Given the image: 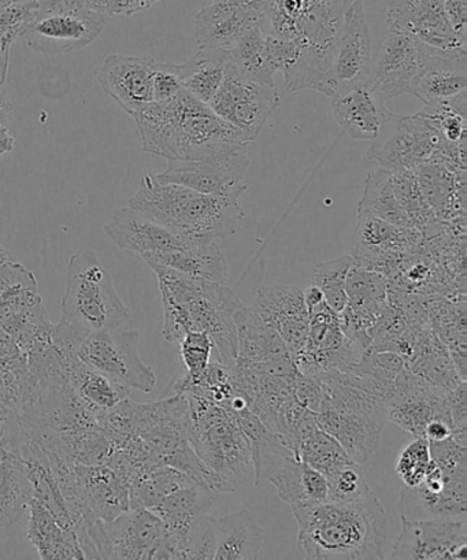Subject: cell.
<instances>
[{"label":"cell","mask_w":467,"mask_h":560,"mask_svg":"<svg viewBox=\"0 0 467 560\" xmlns=\"http://www.w3.org/2000/svg\"><path fill=\"white\" fill-rule=\"evenodd\" d=\"M350 2H354V0H350Z\"/></svg>","instance_id":"6125c7cd"},{"label":"cell","mask_w":467,"mask_h":560,"mask_svg":"<svg viewBox=\"0 0 467 560\" xmlns=\"http://www.w3.org/2000/svg\"><path fill=\"white\" fill-rule=\"evenodd\" d=\"M358 211H366L389 224L400 228H412L404 209L400 208L393 188V173L384 168L369 167L362 199ZM416 230V228H415Z\"/></svg>","instance_id":"b9f144b4"},{"label":"cell","mask_w":467,"mask_h":560,"mask_svg":"<svg viewBox=\"0 0 467 560\" xmlns=\"http://www.w3.org/2000/svg\"><path fill=\"white\" fill-rule=\"evenodd\" d=\"M75 535L85 559L140 560L152 559L165 525L149 509H129L105 522H80Z\"/></svg>","instance_id":"52a82bcc"},{"label":"cell","mask_w":467,"mask_h":560,"mask_svg":"<svg viewBox=\"0 0 467 560\" xmlns=\"http://www.w3.org/2000/svg\"><path fill=\"white\" fill-rule=\"evenodd\" d=\"M19 355L21 350L17 342L0 326V359H13Z\"/></svg>","instance_id":"9f6ffc18"},{"label":"cell","mask_w":467,"mask_h":560,"mask_svg":"<svg viewBox=\"0 0 467 560\" xmlns=\"http://www.w3.org/2000/svg\"><path fill=\"white\" fill-rule=\"evenodd\" d=\"M147 264L166 266L180 273L197 277V279L226 284L227 260L221 247L215 242L195 244L176 252L141 257Z\"/></svg>","instance_id":"e575fe53"},{"label":"cell","mask_w":467,"mask_h":560,"mask_svg":"<svg viewBox=\"0 0 467 560\" xmlns=\"http://www.w3.org/2000/svg\"><path fill=\"white\" fill-rule=\"evenodd\" d=\"M215 498L217 493L213 489L205 483H197V486L177 489L151 509L164 522L166 535L176 542L182 559H186L184 542H186L187 533L197 524L200 516L208 514Z\"/></svg>","instance_id":"4316f807"},{"label":"cell","mask_w":467,"mask_h":560,"mask_svg":"<svg viewBox=\"0 0 467 560\" xmlns=\"http://www.w3.org/2000/svg\"><path fill=\"white\" fill-rule=\"evenodd\" d=\"M377 136V141L367 150L365 160L371 167L390 173L412 171L431 161L439 150L436 133L428 127L425 119L416 116H393Z\"/></svg>","instance_id":"4fadbf2b"},{"label":"cell","mask_w":467,"mask_h":560,"mask_svg":"<svg viewBox=\"0 0 467 560\" xmlns=\"http://www.w3.org/2000/svg\"><path fill=\"white\" fill-rule=\"evenodd\" d=\"M317 421L319 429L338 440L352 462L363 465L378 448L385 423L388 421V410H322L317 415Z\"/></svg>","instance_id":"44dd1931"},{"label":"cell","mask_w":467,"mask_h":560,"mask_svg":"<svg viewBox=\"0 0 467 560\" xmlns=\"http://www.w3.org/2000/svg\"><path fill=\"white\" fill-rule=\"evenodd\" d=\"M68 384L84 404L94 411L113 409L129 398V390L119 387L105 374L75 357L70 363Z\"/></svg>","instance_id":"ab89813d"},{"label":"cell","mask_w":467,"mask_h":560,"mask_svg":"<svg viewBox=\"0 0 467 560\" xmlns=\"http://www.w3.org/2000/svg\"><path fill=\"white\" fill-rule=\"evenodd\" d=\"M183 90L180 65L155 62L152 78V96L155 103H165L180 94Z\"/></svg>","instance_id":"816d5d0a"},{"label":"cell","mask_w":467,"mask_h":560,"mask_svg":"<svg viewBox=\"0 0 467 560\" xmlns=\"http://www.w3.org/2000/svg\"><path fill=\"white\" fill-rule=\"evenodd\" d=\"M246 436L252 462L255 487H259L265 480H269L280 469L288 456L293 455L275 432H271L254 412L246 410L233 415Z\"/></svg>","instance_id":"836d02e7"},{"label":"cell","mask_w":467,"mask_h":560,"mask_svg":"<svg viewBox=\"0 0 467 560\" xmlns=\"http://www.w3.org/2000/svg\"><path fill=\"white\" fill-rule=\"evenodd\" d=\"M246 189L242 184L224 194H200L147 174L128 208L195 246L236 235L244 219L238 200Z\"/></svg>","instance_id":"7a4b0ae2"},{"label":"cell","mask_w":467,"mask_h":560,"mask_svg":"<svg viewBox=\"0 0 467 560\" xmlns=\"http://www.w3.org/2000/svg\"><path fill=\"white\" fill-rule=\"evenodd\" d=\"M253 308L266 325L279 334L292 359L295 358L306 345L310 328L303 291L287 285L262 288Z\"/></svg>","instance_id":"ffe728a7"},{"label":"cell","mask_w":467,"mask_h":560,"mask_svg":"<svg viewBox=\"0 0 467 560\" xmlns=\"http://www.w3.org/2000/svg\"><path fill=\"white\" fill-rule=\"evenodd\" d=\"M372 61L371 31L365 7L363 0H354L341 21L325 95L332 97L341 91L365 84Z\"/></svg>","instance_id":"9a60e30c"},{"label":"cell","mask_w":467,"mask_h":560,"mask_svg":"<svg viewBox=\"0 0 467 560\" xmlns=\"http://www.w3.org/2000/svg\"><path fill=\"white\" fill-rule=\"evenodd\" d=\"M401 520L467 521V493H432L420 486L400 492Z\"/></svg>","instance_id":"74e56055"},{"label":"cell","mask_w":467,"mask_h":560,"mask_svg":"<svg viewBox=\"0 0 467 560\" xmlns=\"http://www.w3.org/2000/svg\"><path fill=\"white\" fill-rule=\"evenodd\" d=\"M34 442L70 464L81 466L105 464L113 451L110 440L97 428L42 433Z\"/></svg>","instance_id":"1f68e13d"},{"label":"cell","mask_w":467,"mask_h":560,"mask_svg":"<svg viewBox=\"0 0 467 560\" xmlns=\"http://www.w3.org/2000/svg\"><path fill=\"white\" fill-rule=\"evenodd\" d=\"M133 118L144 151L167 161L203 160L226 147L248 143L236 128L186 90L170 102H152Z\"/></svg>","instance_id":"277c9868"},{"label":"cell","mask_w":467,"mask_h":560,"mask_svg":"<svg viewBox=\"0 0 467 560\" xmlns=\"http://www.w3.org/2000/svg\"><path fill=\"white\" fill-rule=\"evenodd\" d=\"M182 358L188 376L198 377L213 357V342L203 331H187L180 341Z\"/></svg>","instance_id":"f907efd6"},{"label":"cell","mask_w":467,"mask_h":560,"mask_svg":"<svg viewBox=\"0 0 467 560\" xmlns=\"http://www.w3.org/2000/svg\"><path fill=\"white\" fill-rule=\"evenodd\" d=\"M155 59L114 54L103 62L97 81L103 92L135 117L154 102L152 78Z\"/></svg>","instance_id":"ac0fdd59"},{"label":"cell","mask_w":467,"mask_h":560,"mask_svg":"<svg viewBox=\"0 0 467 560\" xmlns=\"http://www.w3.org/2000/svg\"><path fill=\"white\" fill-rule=\"evenodd\" d=\"M226 63L225 50L199 48L195 56L180 65L183 90L209 105L224 81Z\"/></svg>","instance_id":"f35d334b"},{"label":"cell","mask_w":467,"mask_h":560,"mask_svg":"<svg viewBox=\"0 0 467 560\" xmlns=\"http://www.w3.org/2000/svg\"><path fill=\"white\" fill-rule=\"evenodd\" d=\"M213 3H241V4H254V7H255L254 0H213Z\"/></svg>","instance_id":"94428289"},{"label":"cell","mask_w":467,"mask_h":560,"mask_svg":"<svg viewBox=\"0 0 467 560\" xmlns=\"http://www.w3.org/2000/svg\"><path fill=\"white\" fill-rule=\"evenodd\" d=\"M129 319L128 307L96 255L91 252L74 254L68 265L62 317L51 329L54 345L68 355H78L86 336L121 328Z\"/></svg>","instance_id":"5b68a950"},{"label":"cell","mask_w":467,"mask_h":560,"mask_svg":"<svg viewBox=\"0 0 467 560\" xmlns=\"http://www.w3.org/2000/svg\"><path fill=\"white\" fill-rule=\"evenodd\" d=\"M34 491L24 462L14 453L0 460V527L19 524L28 515Z\"/></svg>","instance_id":"d590c367"},{"label":"cell","mask_w":467,"mask_h":560,"mask_svg":"<svg viewBox=\"0 0 467 560\" xmlns=\"http://www.w3.org/2000/svg\"><path fill=\"white\" fill-rule=\"evenodd\" d=\"M299 548L307 559L383 560L389 520L373 492L352 503L292 509Z\"/></svg>","instance_id":"3957f363"},{"label":"cell","mask_w":467,"mask_h":560,"mask_svg":"<svg viewBox=\"0 0 467 560\" xmlns=\"http://www.w3.org/2000/svg\"><path fill=\"white\" fill-rule=\"evenodd\" d=\"M187 399L191 418L189 443L213 476L217 494L237 491L247 481L253 462L236 417L209 399L198 396Z\"/></svg>","instance_id":"8992f818"},{"label":"cell","mask_w":467,"mask_h":560,"mask_svg":"<svg viewBox=\"0 0 467 560\" xmlns=\"http://www.w3.org/2000/svg\"><path fill=\"white\" fill-rule=\"evenodd\" d=\"M14 139L8 132V129L4 127H0V155L4 154V152H9L13 149Z\"/></svg>","instance_id":"680465c9"},{"label":"cell","mask_w":467,"mask_h":560,"mask_svg":"<svg viewBox=\"0 0 467 560\" xmlns=\"http://www.w3.org/2000/svg\"><path fill=\"white\" fill-rule=\"evenodd\" d=\"M451 436H453V423L442 420V418H434L423 432V439H427L429 443L444 442Z\"/></svg>","instance_id":"11a10c76"},{"label":"cell","mask_w":467,"mask_h":560,"mask_svg":"<svg viewBox=\"0 0 467 560\" xmlns=\"http://www.w3.org/2000/svg\"><path fill=\"white\" fill-rule=\"evenodd\" d=\"M280 103L281 96L276 85L259 83L227 61L224 81L209 106L252 143L262 132Z\"/></svg>","instance_id":"8fae6325"},{"label":"cell","mask_w":467,"mask_h":560,"mask_svg":"<svg viewBox=\"0 0 467 560\" xmlns=\"http://www.w3.org/2000/svg\"><path fill=\"white\" fill-rule=\"evenodd\" d=\"M215 547V518L205 514L187 533L184 555L186 559L214 560Z\"/></svg>","instance_id":"681fc988"},{"label":"cell","mask_w":467,"mask_h":560,"mask_svg":"<svg viewBox=\"0 0 467 560\" xmlns=\"http://www.w3.org/2000/svg\"><path fill=\"white\" fill-rule=\"evenodd\" d=\"M329 503H352L372 493L363 476L362 465L350 462L327 478Z\"/></svg>","instance_id":"7dc6e473"},{"label":"cell","mask_w":467,"mask_h":560,"mask_svg":"<svg viewBox=\"0 0 467 560\" xmlns=\"http://www.w3.org/2000/svg\"><path fill=\"white\" fill-rule=\"evenodd\" d=\"M10 114V105L7 100H4L3 95H0V127H4V124L8 122Z\"/></svg>","instance_id":"91938a15"},{"label":"cell","mask_w":467,"mask_h":560,"mask_svg":"<svg viewBox=\"0 0 467 560\" xmlns=\"http://www.w3.org/2000/svg\"><path fill=\"white\" fill-rule=\"evenodd\" d=\"M387 24L437 52L467 56L466 40L455 34L442 0H389Z\"/></svg>","instance_id":"e0dca14e"},{"label":"cell","mask_w":467,"mask_h":560,"mask_svg":"<svg viewBox=\"0 0 467 560\" xmlns=\"http://www.w3.org/2000/svg\"><path fill=\"white\" fill-rule=\"evenodd\" d=\"M197 481L175 467L161 465L141 471L129 486L130 509L155 508L177 489L197 486ZM206 486V483H205Z\"/></svg>","instance_id":"60d3db41"},{"label":"cell","mask_w":467,"mask_h":560,"mask_svg":"<svg viewBox=\"0 0 467 560\" xmlns=\"http://www.w3.org/2000/svg\"><path fill=\"white\" fill-rule=\"evenodd\" d=\"M296 459L312 466L314 470L322 472L325 478L334 475L341 466L352 462L338 440L330 436L323 429H318L312 436L302 442L297 450Z\"/></svg>","instance_id":"ee69618b"},{"label":"cell","mask_w":467,"mask_h":560,"mask_svg":"<svg viewBox=\"0 0 467 560\" xmlns=\"http://www.w3.org/2000/svg\"><path fill=\"white\" fill-rule=\"evenodd\" d=\"M350 0H269L264 10L266 34L296 40L334 54Z\"/></svg>","instance_id":"ba28073f"},{"label":"cell","mask_w":467,"mask_h":560,"mask_svg":"<svg viewBox=\"0 0 467 560\" xmlns=\"http://www.w3.org/2000/svg\"><path fill=\"white\" fill-rule=\"evenodd\" d=\"M26 536L45 560H83L74 529L63 527L45 505L32 500L28 510Z\"/></svg>","instance_id":"83f0119b"},{"label":"cell","mask_w":467,"mask_h":560,"mask_svg":"<svg viewBox=\"0 0 467 560\" xmlns=\"http://www.w3.org/2000/svg\"><path fill=\"white\" fill-rule=\"evenodd\" d=\"M436 52L416 36L389 31L372 61L365 85L385 103L394 97L411 95L423 65Z\"/></svg>","instance_id":"7c38bea8"},{"label":"cell","mask_w":467,"mask_h":560,"mask_svg":"<svg viewBox=\"0 0 467 560\" xmlns=\"http://www.w3.org/2000/svg\"><path fill=\"white\" fill-rule=\"evenodd\" d=\"M332 112L345 133L355 140H376L384 124L394 116L365 84L332 96Z\"/></svg>","instance_id":"cb8c5ba5"},{"label":"cell","mask_w":467,"mask_h":560,"mask_svg":"<svg viewBox=\"0 0 467 560\" xmlns=\"http://www.w3.org/2000/svg\"><path fill=\"white\" fill-rule=\"evenodd\" d=\"M262 10L254 4L213 3L195 20L199 48L231 50L255 26L264 25Z\"/></svg>","instance_id":"7402d4cb"},{"label":"cell","mask_w":467,"mask_h":560,"mask_svg":"<svg viewBox=\"0 0 467 560\" xmlns=\"http://www.w3.org/2000/svg\"><path fill=\"white\" fill-rule=\"evenodd\" d=\"M416 233L415 228L396 226L366 211H358L354 259L363 264L369 258L393 253L409 244Z\"/></svg>","instance_id":"8d00e7d4"},{"label":"cell","mask_w":467,"mask_h":560,"mask_svg":"<svg viewBox=\"0 0 467 560\" xmlns=\"http://www.w3.org/2000/svg\"><path fill=\"white\" fill-rule=\"evenodd\" d=\"M107 15L68 0H40L39 12L25 30L26 45L40 54L57 56L83 50L101 36Z\"/></svg>","instance_id":"9c48e42d"},{"label":"cell","mask_w":467,"mask_h":560,"mask_svg":"<svg viewBox=\"0 0 467 560\" xmlns=\"http://www.w3.org/2000/svg\"><path fill=\"white\" fill-rule=\"evenodd\" d=\"M304 304H306L307 312L313 307H316L317 304L325 301L324 293L316 285H310L306 291L303 292Z\"/></svg>","instance_id":"6f0895ef"},{"label":"cell","mask_w":467,"mask_h":560,"mask_svg":"<svg viewBox=\"0 0 467 560\" xmlns=\"http://www.w3.org/2000/svg\"><path fill=\"white\" fill-rule=\"evenodd\" d=\"M139 340L138 330L95 331L81 342L78 358L129 393L136 389L149 394L155 388L156 376L140 357Z\"/></svg>","instance_id":"30bf717a"},{"label":"cell","mask_w":467,"mask_h":560,"mask_svg":"<svg viewBox=\"0 0 467 560\" xmlns=\"http://www.w3.org/2000/svg\"><path fill=\"white\" fill-rule=\"evenodd\" d=\"M80 522H105L130 509L129 483L106 464L74 465ZM79 522V524H80Z\"/></svg>","instance_id":"d6986e66"},{"label":"cell","mask_w":467,"mask_h":560,"mask_svg":"<svg viewBox=\"0 0 467 560\" xmlns=\"http://www.w3.org/2000/svg\"><path fill=\"white\" fill-rule=\"evenodd\" d=\"M467 521L401 520V532L394 544L395 560H465Z\"/></svg>","instance_id":"2e32d148"},{"label":"cell","mask_w":467,"mask_h":560,"mask_svg":"<svg viewBox=\"0 0 467 560\" xmlns=\"http://www.w3.org/2000/svg\"><path fill=\"white\" fill-rule=\"evenodd\" d=\"M15 454L24 462L26 471H28L34 499L45 505L56 516L59 524L74 529L68 504L65 502L56 477H54L47 450L35 443L34 440L25 438Z\"/></svg>","instance_id":"f1b7e54d"},{"label":"cell","mask_w":467,"mask_h":560,"mask_svg":"<svg viewBox=\"0 0 467 560\" xmlns=\"http://www.w3.org/2000/svg\"><path fill=\"white\" fill-rule=\"evenodd\" d=\"M277 494L291 509L312 508L327 503L328 482L322 472L291 455L268 480Z\"/></svg>","instance_id":"f546056e"},{"label":"cell","mask_w":467,"mask_h":560,"mask_svg":"<svg viewBox=\"0 0 467 560\" xmlns=\"http://www.w3.org/2000/svg\"><path fill=\"white\" fill-rule=\"evenodd\" d=\"M160 282L166 341L176 342L187 331H203L213 342L211 361L235 369L237 330L235 315L243 303L231 288L197 279L159 264H147Z\"/></svg>","instance_id":"6da1fadb"},{"label":"cell","mask_w":467,"mask_h":560,"mask_svg":"<svg viewBox=\"0 0 467 560\" xmlns=\"http://www.w3.org/2000/svg\"><path fill=\"white\" fill-rule=\"evenodd\" d=\"M292 396L306 409L317 412V415L322 411L324 389L317 380L297 373L293 380Z\"/></svg>","instance_id":"f5cc1de1"},{"label":"cell","mask_w":467,"mask_h":560,"mask_svg":"<svg viewBox=\"0 0 467 560\" xmlns=\"http://www.w3.org/2000/svg\"><path fill=\"white\" fill-rule=\"evenodd\" d=\"M352 265H354V257L345 255V257L318 264L313 271L312 284L323 291L325 302L338 314L343 312L349 302L346 282Z\"/></svg>","instance_id":"f6af8a7d"},{"label":"cell","mask_w":467,"mask_h":560,"mask_svg":"<svg viewBox=\"0 0 467 560\" xmlns=\"http://www.w3.org/2000/svg\"><path fill=\"white\" fill-rule=\"evenodd\" d=\"M431 448L427 439L417 438L415 442L401 450L395 470L407 488L420 486L431 464Z\"/></svg>","instance_id":"c3c4849f"},{"label":"cell","mask_w":467,"mask_h":560,"mask_svg":"<svg viewBox=\"0 0 467 560\" xmlns=\"http://www.w3.org/2000/svg\"><path fill=\"white\" fill-rule=\"evenodd\" d=\"M248 167V143H237L203 160L167 161L155 177L200 194H224L244 184Z\"/></svg>","instance_id":"5bb4252c"},{"label":"cell","mask_w":467,"mask_h":560,"mask_svg":"<svg viewBox=\"0 0 467 560\" xmlns=\"http://www.w3.org/2000/svg\"><path fill=\"white\" fill-rule=\"evenodd\" d=\"M467 92V56L432 54L418 75L411 95L425 106L448 105Z\"/></svg>","instance_id":"d4e9b609"},{"label":"cell","mask_w":467,"mask_h":560,"mask_svg":"<svg viewBox=\"0 0 467 560\" xmlns=\"http://www.w3.org/2000/svg\"><path fill=\"white\" fill-rule=\"evenodd\" d=\"M217 560H254L262 551L265 532L255 521L252 511L215 518Z\"/></svg>","instance_id":"d6a6232c"},{"label":"cell","mask_w":467,"mask_h":560,"mask_svg":"<svg viewBox=\"0 0 467 560\" xmlns=\"http://www.w3.org/2000/svg\"><path fill=\"white\" fill-rule=\"evenodd\" d=\"M412 171L434 215L448 219L465 213V172L437 163H422Z\"/></svg>","instance_id":"4dcf8cb0"},{"label":"cell","mask_w":467,"mask_h":560,"mask_svg":"<svg viewBox=\"0 0 467 560\" xmlns=\"http://www.w3.org/2000/svg\"><path fill=\"white\" fill-rule=\"evenodd\" d=\"M393 188L396 199L404 209L412 228L422 230L436 219L431 206L421 191L415 171L393 173Z\"/></svg>","instance_id":"bcb514c9"},{"label":"cell","mask_w":467,"mask_h":560,"mask_svg":"<svg viewBox=\"0 0 467 560\" xmlns=\"http://www.w3.org/2000/svg\"><path fill=\"white\" fill-rule=\"evenodd\" d=\"M442 2L455 34L466 40L467 0H442Z\"/></svg>","instance_id":"db71d44e"},{"label":"cell","mask_w":467,"mask_h":560,"mask_svg":"<svg viewBox=\"0 0 467 560\" xmlns=\"http://www.w3.org/2000/svg\"><path fill=\"white\" fill-rule=\"evenodd\" d=\"M103 230L117 244V247L139 254L141 257L187 247V244L182 242L175 233L136 213L130 208L116 210Z\"/></svg>","instance_id":"603a6c76"},{"label":"cell","mask_w":467,"mask_h":560,"mask_svg":"<svg viewBox=\"0 0 467 560\" xmlns=\"http://www.w3.org/2000/svg\"><path fill=\"white\" fill-rule=\"evenodd\" d=\"M227 61L259 83L275 85L276 70L269 61L268 46H266V32L262 25L255 26L246 36L226 51Z\"/></svg>","instance_id":"7bdbcfd3"},{"label":"cell","mask_w":467,"mask_h":560,"mask_svg":"<svg viewBox=\"0 0 467 560\" xmlns=\"http://www.w3.org/2000/svg\"><path fill=\"white\" fill-rule=\"evenodd\" d=\"M237 330V370L258 372L264 364L292 358L279 334L266 325L253 307L243 306L235 315Z\"/></svg>","instance_id":"484cf974"}]
</instances>
